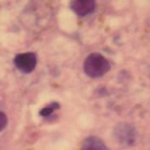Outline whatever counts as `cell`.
Returning <instances> with one entry per match:
<instances>
[{
    "instance_id": "6da1fadb",
    "label": "cell",
    "mask_w": 150,
    "mask_h": 150,
    "mask_svg": "<svg viewBox=\"0 0 150 150\" xmlns=\"http://www.w3.org/2000/svg\"><path fill=\"white\" fill-rule=\"evenodd\" d=\"M109 62L105 57L99 53H92L86 58L83 63V70L91 78H100L109 71Z\"/></svg>"
},
{
    "instance_id": "7a4b0ae2",
    "label": "cell",
    "mask_w": 150,
    "mask_h": 150,
    "mask_svg": "<svg viewBox=\"0 0 150 150\" xmlns=\"http://www.w3.org/2000/svg\"><path fill=\"white\" fill-rule=\"evenodd\" d=\"M137 132L129 124H120L115 128V138L124 146H132L136 142Z\"/></svg>"
},
{
    "instance_id": "3957f363",
    "label": "cell",
    "mask_w": 150,
    "mask_h": 150,
    "mask_svg": "<svg viewBox=\"0 0 150 150\" xmlns=\"http://www.w3.org/2000/svg\"><path fill=\"white\" fill-rule=\"evenodd\" d=\"M15 65L23 73H32L37 65V58L33 53H21L15 58Z\"/></svg>"
},
{
    "instance_id": "277c9868",
    "label": "cell",
    "mask_w": 150,
    "mask_h": 150,
    "mask_svg": "<svg viewBox=\"0 0 150 150\" xmlns=\"http://www.w3.org/2000/svg\"><path fill=\"white\" fill-rule=\"evenodd\" d=\"M95 0H71V9L79 16H87L95 11Z\"/></svg>"
},
{
    "instance_id": "5b68a950",
    "label": "cell",
    "mask_w": 150,
    "mask_h": 150,
    "mask_svg": "<svg viewBox=\"0 0 150 150\" xmlns=\"http://www.w3.org/2000/svg\"><path fill=\"white\" fill-rule=\"evenodd\" d=\"M82 150H109L104 145V142L98 137H87L82 145Z\"/></svg>"
},
{
    "instance_id": "8992f818",
    "label": "cell",
    "mask_w": 150,
    "mask_h": 150,
    "mask_svg": "<svg viewBox=\"0 0 150 150\" xmlns=\"http://www.w3.org/2000/svg\"><path fill=\"white\" fill-rule=\"evenodd\" d=\"M7 122H8V119H7V116H5V113L0 111V132L7 127Z\"/></svg>"
},
{
    "instance_id": "52a82bcc",
    "label": "cell",
    "mask_w": 150,
    "mask_h": 150,
    "mask_svg": "<svg viewBox=\"0 0 150 150\" xmlns=\"http://www.w3.org/2000/svg\"><path fill=\"white\" fill-rule=\"evenodd\" d=\"M54 108H58V104H52V105L46 107L45 109H42V111H41V116H47V115H50Z\"/></svg>"
}]
</instances>
